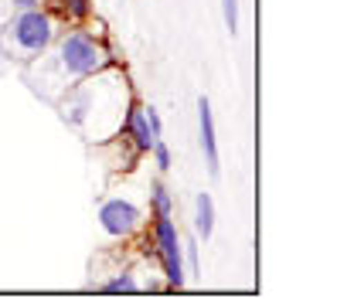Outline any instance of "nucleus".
I'll return each instance as SVG.
<instances>
[{"label": "nucleus", "instance_id": "f257e3e1", "mask_svg": "<svg viewBox=\"0 0 354 299\" xmlns=\"http://www.w3.org/2000/svg\"><path fill=\"white\" fill-rule=\"evenodd\" d=\"M51 41H55V21L38 7L21 10L3 31V48L17 58H38L48 51Z\"/></svg>", "mask_w": 354, "mask_h": 299}, {"label": "nucleus", "instance_id": "f03ea898", "mask_svg": "<svg viewBox=\"0 0 354 299\" xmlns=\"http://www.w3.org/2000/svg\"><path fill=\"white\" fill-rule=\"evenodd\" d=\"M58 68L65 79H88L106 68V51L82 31H72L58 48Z\"/></svg>", "mask_w": 354, "mask_h": 299}, {"label": "nucleus", "instance_id": "7ed1b4c3", "mask_svg": "<svg viewBox=\"0 0 354 299\" xmlns=\"http://www.w3.org/2000/svg\"><path fill=\"white\" fill-rule=\"evenodd\" d=\"M157 252H160L171 289H180L184 286V258H180V238H177L171 214H157Z\"/></svg>", "mask_w": 354, "mask_h": 299}, {"label": "nucleus", "instance_id": "20e7f679", "mask_svg": "<svg viewBox=\"0 0 354 299\" xmlns=\"http://www.w3.org/2000/svg\"><path fill=\"white\" fill-rule=\"evenodd\" d=\"M140 208L133 204V201H123V197H113V201H106L102 208H99V224H102V231L106 235H113V238H127L133 235L136 228H140Z\"/></svg>", "mask_w": 354, "mask_h": 299}, {"label": "nucleus", "instance_id": "39448f33", "mask_svg": "<svg viewBox=\"0 0 354 299\" xmlns=\"http://www.w3.org/2000/svg\"><path fill=\"white\" fill-rule=\"evenodd\" d=\"M198 119H201V146H205V160H208V173L218 177V136H215V113L212 102L201 95L198 99Z\"/></svg>", "mask_w": 354, "mask_h": 299}, {"label": "nucleus", "instance_id": "423d86ee", "mask_svg": "<svg viewBox=\"0 0 354 299\" xmlns=\"http://www.w3.org/2000/svg\"><path fill=\"white\" fill-rule=\"evenodd\" d=\"M127 133L133 136V146L140 150V153H150V146L157 143V136L150 133V123H147V113L140 109V106H133L130 109V116H127Z\"/></svg>", "mask_w": 354, "mask_h": 299}, {"label": "nucleus", "instance_id": "0eeeda50", "mask_svg": "<svg viewBox=\"0 0 354 299\" xmlns=\"http://www.w3.org/2000/svg\"><path fill=\"white\" fill-rule=\"evenodd\" d=\"M194 231L205 242L215 235V201H212V194H198V201H194Z\"/></svg>", "mask_w": 354, "mask_h": 299}, {"label": "nucleus", "instance_id": "6e6552de", "mask_svg": "<svg viewBox=\"0 0 354 299\" xmlns=\"http://www.w3.org/2000/svg\"><path fill=\"white\" fill-rule=\"evenodd\" d=\"M58 3H62L65 17H72V21H86L88 14H92V3L88 0H58Z\"/></svg>", "mask_w": 354, "mask_h": 299}, {"label": "nucleus", "instance_id": "1a4fd4ad", "mask_svg": "<svg viewBox=\"0 0 354 299\" xmlns=\"http://www.w3.org/2000/svg\"><path fill=\"white\" fill-rule=\"evenodd\" d=\"M153 211L157 214H171V194L164 184H153Z\"/></svg>", "mask_w": 354, "mask_h": 299}, {"label": "nucleus", "instance_id": "9d476101", "mask_svg": "<svg viewBox=\"0 0 354 299\" xmlns=\"http://www.w3.org/2000/svg\"><path fill=\"white\" fill-rule=\"evenodd\" d=\"M221 10H225V28L235 35L239 31V0H221Z\"/></svg>", "mask_w": 354, "mask_h": 299}, {"label": "nucleus", "instance_id": "9b49d317", "mask_svg": "<svg viewBox=\"0 0 354 299\" xmlns=\"http://www.w3.org/2000/svg\"><path fill=\"white\" fill-rule=\"evenodd\" d=\"M150 150H153V164H157V171H171V150H167V143L157 139Z\"/></svg>", "mask_w": 354, "mask_h": 299}, {"label": "nucleus", "instance_id": "f8f14e48", "mask_svg": "<svg viewBox=\"0 0 354 299\" xmlns=\"http://www.w3.org/2000/svg\"><path fill=\"white\" fill-rule=\"evenodd\" d=\"M102 289H106V293H133V289H136V282H133L130 276H123V279H113V282H106Z\"/></svg>", "mask_w": 354, "mask_h": 299}, {"label": "nucleus", "instance_id": "ddd939ff", "mask_svg": "<svg viewBox=\"0 0 354 299\" xmlns=\"http://www.w3.org/2000/svg\"><path fill=\"white\" fill-rule=\"evenodd\" d=\"M143 113H147V123H150V133H153V136L160 139V136H164V123H160V113H157L153 106H150V109H143Z\"/></svg>", "mask_w": 354, "mask_h": 299}, {"label": "nucleus", "instance_id": "4468645a", "mask_svg": "<svg viewBox=\"0 0 354 299\" xmlns=\"http://www.w3.org/2000/svg\"><path fill=\"white\" fill-rule=\"evenodd\" d=\"M14 7H21V10H35V7H41L44 0H10Z\"/></svg>", "mask_w": 354, "mask_h": 299}]
</instances>
